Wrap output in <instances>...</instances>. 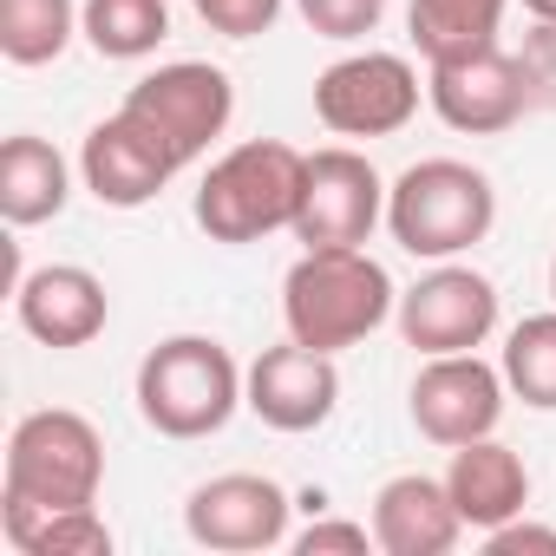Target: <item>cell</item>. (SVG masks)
I'll return each mask as SVG.
<instances>
[{"mask_svg": "<svg viewBox=\"0 0 556 556\" xmlns=\"http://www.w3.org/2000/svg\"><path fill=\"white\" fill-rule=\"evenodd\" d=\"M393 315V275L367 249H308L282 282L289 341L341 354Z\"/></svg>", "mask_w": 556, "mask_h": 556, "instance_id": "1", "label": "cell"}, {"mask_svg": "<svg viewBox=\"0 0 556 556\" xmlns=\"http://www.w3.org/2000/svg\"><path fill=\"white\" fill-rule=\"evenodd\" d=\"M308 157L282 138H249L210 164L197 184V223L210 242H262L275 229H295Z\"/></svg>", "mask_w": 556, "mask_h": 556, "instance_id": "2", "label": "cell"}, {"mask_svg": "<svg viewBox=\"0 0 556 556\" xmlns=\"http://www.w3.org/2000/svg\"><path fill=\"white\" fill-rule=\"evenodd\" d=\"M497 223V190L484 170L458 164V157H426L413 170H400V184L387 190V229L406 255L419 262H452L471 242H484Z\"/></svg>", "mask_w": 556, "mask_h": 556, "instance_id": "3", "label": "cell"}, {"mask_svg": "<svg viewBox=\"0 0 556 556\" xmlns=\"http://www.w3.org/2000/svg\"><path fill=\"white\" fill-rule=\"evenodd\" d=\"M242 380L249 374H236V361H229L223 341H210V334H170L138 367V413L164 439H210L242 406Z\"/></svg>", "mask_w": 556, "mask_h": 556, "instance_id": "4", "label": "cell"}, {"mask_svg": "<svg viewBox=\"0 0 556 556\" xmlns=\"http://www.w3.org/2000/svg\"><path fill=\"white\" fill-rule=\"evenodd\" d=\"M105 478V439L92 432L86 413L47 406L27 413L8 439V491L14 504H40V510H79L99 497Z\"/></svg>", "mask_w": 556, "mask_h": 556, "instance_id": "5", "label": "cell"}, {"mask_svg": "<svg viewBox=\"0 0 556 556\" xmlns=\"http://www.w3.org/2000/svg\"><path fill=\"white\" fill-rule=\"evenodd\" d=\"M125 112L144 118L184 164H197V157L210 151V138L229 131V118H236V86H229L223 66L177 60V66L144 73V79L125 92Z\"/></svg>", "mask_w": 556, "mask_h": 556, "instance_id": "6", "label": "cell"}, {"mask_svg": "<svg viewBox=\"0 0 556 556\" xmlns=\"http://www.w3.org/2000/svg\"><path fill=\"white\" fill-rule=\"evenodd\" d=\"M419 112V73L400 53H348L315 79V118L341 138H393Z\"/></svg>", "mask_w": 556, "mask_h": 556, "instance_id": "7", "label": "cell"}, {"mask_svg": "<svg viewBox=\"0 0 556 556\" xmlns=\"http://www.w3.org/2000/svg\"><path fill=\"white\" fill-rule=\"evenodd\" d=\"M426 99H432V112L452 131H471V138H497V131H510L536 105L523 60L504 53V47H478V53H458V60H432Z\"/></svg>", "mask_w": 556, "mask_h": 556, "instance_id": "8", "label": "cell"}, {"mask_svg": "<svg viewBox=\"0 0 556 556\" xmlns=\"http://www.w3.org/2000/svg\"><path fill=\"white\" fill-rule=\"evenodd\" d=\"M387 216V184L361 151H315L308 177H302V210H295V236L308 249H361L374 236V223Z\"/></svg>", "mask_w": 556, "mask_h": 556, "instance_id": "9", "label": "cell"}, {"mask_svg": "<svg viewBox=\"0 0 556 556\" xmlns=\"http://www.w3.org/2000/svg\"><path fill=\"white\" fill-rule=\"evenodd\" d=\"M504 419V367L478 354H426L413 380V426L432 445H471L491 439Z\"/></svg>", "mask_w": 556, "mask_h": 556, "instance_id": "10", "label": "cell"}, {"mask_svg": "<svg viewBox=\"0 0 556 556\" xmlns=\"http://www.w3.org/2000/svg\"><path fill=\"white\" fill-rule=\"evenodd\" d=\"M491 328H497V289L478 268L445 262L400 295V334L419 354H471L484 348Z\"/></svg>", "mask_w": 556, "mask_h": 556, "instance_id": "11", "label": "cell"}, {"mask_svg": "<svg viewBox=\"0 0 556 556\" xmlns=\"http://www.w3.org/2000/svg\"><path fill=\"white\" fill-rule=\"evenodd\" d=\"M184 530L203 549H229V556L275 549V543L289 536V491L275 484V478H262V471H223V478H210V484L190 491Z\"/></svg>", "mask_w": 556, "mask_h": 556, "instance_id": "12", "label": "cell"}, {"mask_svg": "<svg viewBox=\"0 0 556 556\" xmlns=\"http://www.w3.org/2000/svg\"><path fill=\"white\" fill-rule=\"evenodd\" d=\"M177 170H184V157H177L144 118H131L125 105H118L112 118H99V125L86 131V151H79V177H86V190H92L99 203H112V210H138V203H151Z\"/></svg>", "mask_w": 556, "mask_h": 556, "instance_id": "13", "label": "cell"}, {"mask_svg": "<svg viewBox=\"0 0 556 556\" xmlns=\"http://www.w3.org/2000/svg\"><path fill=\"white\" fill-rule=\"evenodd\" d=\"M334 400H341L334 354L302 348V341L268 348V354L249 367V380H242V406H249L262 426H275V432H315V426H328Z\"/></svg>", "mask_w": 556, "mask_h": 556, "instance_id": "14", "label": "cell"}, {"mask_svg": "<svg viewBox=\"0 0 556 556\" xmlns=\"http://www.w3.org/2000/svg\"><path fill=\"white\" fill-rule=\"evenodd\" d=\"M14 308H21V328L40 341V348H86L105 334V282L79 262H53V268H34L14 282Z\"/></svg>", "mask_w": 556, "mask_h": 556, "instance_id": "15", "label": "cell"}, {"mask_svg": "<svg viewBox=\"0 0 556 556\" xmlns=\"http://www.w3.org/2000/svg\"><path fill=\"white\" fill-rule=\"evenodd\" d=\"M458 530H465V517H458L445 478L406 471V478H387L374 497V543L387 556H445L458 543Z\"/></svg>", "mask_w": 556, "mask_h": 556, "instance_id": "16", "label": "cell"}, {"mask_svg": "<svg viewBox=\"0 0 556 556\" xmlns=\"http://www.w3.org/2000/svg\"><path fill=\"white\" fill-rule=\"evenodd\" d=\"M445 491L458 504V517L471 530H497L510 517H523L530 504V471L510 445L497 439H471V445H452V471H445Z\"/></svg>", "mask_w": 556, "mask_h": 556, "instance_id": "17", "label": "cell"}, {"mask_svg": "<svg viewBox=\"0 0 556 556\" xmlns=\"http://www.w3.org/2000/svg\"><path fill=\"white\" fill-rule=\"evenodd\" d=\"M73 197V177H66V157L34 138V131H14L0 144V216L14 229H34V223H53Z\"/></svg>", "mask_w": 556, "mask_h": 556, "instance_id": "18", "label": "cell"}, {"mask_svg": "<svg viewBox=\"0 0 556 556\" xmlns=\"http://www.w3.org/2000/svg\"><path fill=\"white\" fill-rule=\"evenodd\" d=\"M0 530L21 556H112V530L92 504L79 510H40V504H14L0 497Z\"/></svg>", "mask_w": 556, "mask_h": 556, "instance_id": "19", "label": "cell"}, {"mask_svg": "<svg viewBox=\"0 0 556 556\" xmlns=\"http://www.w3.org/2000/svg\"><path fill=\"white\" fill-rule=\"evenodd\" d=\"M497 21H504V0H413V47L432 60H458L478 47H497Z\"/></svg>", "mask_w": 556, "mask_h": 556, "instance_id": "20", "label": "cell"}, {"mask_svg": "<svg viewBox=\"0 0 556 556\" xmlns=\"http://www.w3.org/2000/svg\"><path fill=\"white\" fill-rule=\"evenodd\" d=\"M79 34L99 60H144L170 40V8L164 0H86Z\"/></svg>", "mask_w": 556, "mask_h": 556, "instance_id": "21", "label": "cell"}, {"mask_svg": "<svg viewBox=\"0 0 556 556\" xmlns=\"http://www.w3.org/2000/svg\"><path fill=\"white\" fill-rule=\"evenodd\" d=\"M79 34L73 0H0V53L14 66H53Z\"/></svg>", "mask_w": 556, "mask_h": 556, "instance_id": "22", "label": "cell"}, {"mask_svg": "<svg viewBox=\"0 0 556 556\" xmlns=\"http://www.w3.org/2000/svg\"><path fill=\"white\" fill-rule=\"evenodd\" d=\"M504 387L536 406V413H556V315H530L510 328L504 341Z\"/></svg>", "mask_w": 556, "mask_h": 556, "instance_id": "23", "label": "cell"}, {"mask_svg": "<svg viewBox=\"0 0 556 556\" xmlns=\"http://www.w3.org/2000/svg\"><path fill=\"white\" fill-rule=\"evenodd\" d=\"M295 8L321 40H367L387 14V0H295Z\"/></svg>", "mask_w": 556, "mask_h": 556, "instance_id": "24", "label": "cell"}, {"mask_svg": "<svg viewBox=\"0 0 556 556\" xmlns=\"http://www.w3.org/2000/svg\"><path fill=\"white\" fill-rule=\"evenodd\" d=\"M203 27H216L223 40H255L275 27V14H282V0H197Z\"/></svg>", "mask_w": 556, "mask_h": 556, "instance_id": "25", "label": "cell"}, {"mask_svg": "<svg viewBox=\"0 0 556 556\" xmlns=\"http://www.w3.org/2000/svg\"><path fill=\"white\" fill-rule=\"evenodd\" d=\"M523 73H530V99L556 112V21H536V34L523 40Z\"/></svg>", "mask_w": 556, "mask_h": 556, "instance_id": "26", "label": "cell"}, {"mask_svg": "<svg viewBox=\"0 0 556 556\" xmlns=\"http://www.w3.org/2000/svg\"><path fill=\"white\" fill-rule=\"evenodd\" d=\"M374 536H367V523H308L302 536H295V549L302 556H328V549H348V556H361Z\"/></svg>", "mask_w": 556, "mask_h": 556, "instance_id": "27", "label": "cell"}, {"mask_svg": "<svg viewBox=\"0 0 556 556\" xmlns=\"http://www.w3.org/2000/svg\"><path fill=\"white\" fill-rule=\"evenodd\" d=\"M491 536V556H517V549H549L556 556V530H543V523H497V530H484Z\"/></svg>", "mask_w": 556, "mask_h": 556, "instance_id": "28", "label": "cell"}, {"mask_svg": "<svg viewBox=\"0 0 556 556\" xmlns=\"http://www.w3.org/2000/svg\"><path fill=\"white\" fill-rule=\"evenodd\" d=\"M523 8H530L536 21H556V0H523Z\"/></svg>", "mask_w": 556, "mask_h": 556, "instance_id": "29", "label": "cell"}, {"mask_svg": "<svg viewBox=\"0 0 556 556\" xmlns=\"http://www.w3.org/2000/svg\"><path fill=\"white\" fill-rule=\"evenodd\" d=\"M549 295H556V262H549Z\"/></svg>", "mask_w": 556, "mask_h": 556, "instance_id": "30", "label": "cell"}]
</instances>
